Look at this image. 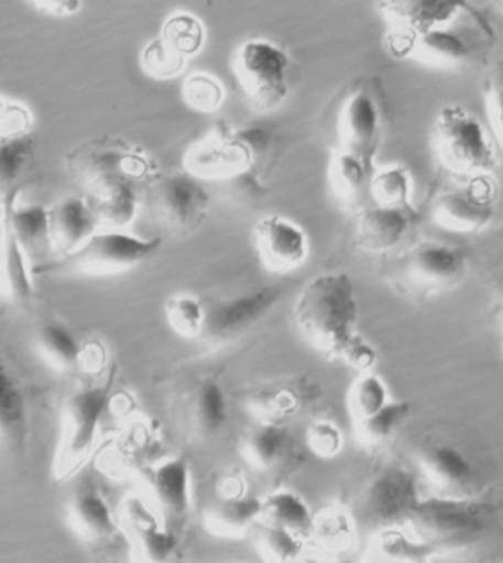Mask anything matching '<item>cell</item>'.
<instances>
[{
    "mask_svg": "<svg viewBox=\"0 0 503 563\" xmlns=\"http://www.w3.org/2000/svg\"><path fill=\"white\" fill-rule=\"evenodd\" d=\"M358 320L356 286L342 271L310 278L293 307V321L302 338L331 360L358 333Z\"/></svg>",
    "mask_w": 503,
    "mask_h": 563,
    "instance_id": "1",
    "label": "cell"
},
{
    "mask_svg": "<svg viewBox=\"0 0 503 563\" xmlns=\"http://www.w3.org/2000/svg\"><path fill=\"white\" fill-rule=\"evenodd\" d=\"M417 465L435 496L475 499L488 486L489 473L481 453L470 440L450 431L424 440Z\"/></svg>",
    "mask_w": 503,
    "mask_h": 563,
    "instance_id": "2",
    "label": "cell"
},
{
    "mask_svg": "<svg viewBox=\"0 0 503 563\" xmlns=\"http://www.w3.org/2000/svg\"><path fill=\"white\" fill-rule=\"evenodd\" d=\"M408 523L417 539L436 553L449 552L479 543L492 530L493 509L479 497L431 496L419 499Z\"/></svg>",
    "mask_w": 503,
    "mask_h": 563,
    "instance_id": "3",
    "label": "cell"
},
{
    "mask_svg": "<svg viewBox=\"0 0 503 563\" xmlns=\"http://www.w3.org/2000/svg\"><path fill=\"white\" fill-rule=\"evenodd\" d=\"M112 375L99 384L73 391L61 409L59 438L54 456V478H72L89 461L105 410L111 399Z\"/></svg>",
    "mask_w": 503,
    "mask_h": 563,
    "instance_id": "4",
    "label": "cell"
},
{
    "mask_svg": "<svg viewBox=\"0 0 503 563\" xmlns=\"http://www.w3.org/2000/svg\"><path fill=\"white\" fill-rule=\"evenodd\" d=\"M265 130L217 125L186 152L185 169L200 180L229 181L247 176L269 151Z\"/></svg>",
    "mask_w": 503,
    "mask_h": 563,
    "instance_id": "5",
    "label": "cell"
},
{
    "mask_svg": "<svg viewBox=\"0 0 503 563\" xmlns=\"http://www.w3.org/2000/svg\"><path fill=\"white\" fill-rule=\"evenodd\" d=\"M431 147L444 168L457 176H483L496 163L484 125L458 104H448L437 113L431 125Z\"/></svg>",
    "mask_w": 503,
    "mask_h": 563,
    "instance_id": "6",
    "label": "cell"
},
{
    "mask_svg": "<svg viewBox=\"0 0 503 563\" xmlns=\"http://www.w3.org/2000/svg\"><path fill=\"white\" fill-rule=\"evenodd\" d=\"M490 37L492 30L488 21L470 7L450 23L419 34L396 47L392 55L411 58L431 68H461L480 58Z\"/></svg>",
    "mask_w": 503,
    "mask_h": 563,
    "instance_id": "7",
    "label": "cell"
},
{
    "mask_svg": "<svg viewBox=\"0 0 503 563\" xmlns=\"http://www.w3.org/2000/svg\"><path fill=\"white\" fill-rule=\"evenodd\" d=\"M161 246V238L143 239L124 230L100 229L77 251L61 256L59 264L47 265L39 273L47 269L80 277H111L151 260Z\"/></svg>",
    "mask_w": 503,
    "mask_h": 563,
    "instance_id": "8",
    "label": "cell"
},
{
    "mask_svg": "<svg viewBox=\"0 0 503 563\" xmlns=\"http://www.w3.org/2000/svg\"><path fill=\"white\" fill-rule=\"evenodd\" d=\"M209 194L203 180L186 169L153 174L140 190V208L146 209L153 224L170 234H187L204 220Z\"/></svg>",
    "mask_w": 503,
    "mask_h": 563,
    "instance_id": "9",
    "label": "cell"
},
{
    "mask_svg": "<svg viewBox=\"0 0 503 563\" xmlns=\"http://www.w3.org/2000/svg\"><path fill=\"white\" fill-rule=\"evenodd\" d=\"M419 499L418 477L414 471L402 465L386 466L362 488L352 517L357 528L364 531L401 527L409 522Z\"/></svg>",
    "mask_w": 503,
    "mask_h": 563,
    "instance_id": "10",
    "label": "cell"
},
{
    "mask_svg": "<svg viewBox=\"0 0 503 563\" xmlns=\"http://www.w3.org/2000/svg\"><path fill=\"white\" fill-rule=\"evenodd\" d=\"M233 68L240 89L255 111H274L287 99L291 58L283 47L264 38H252L239 46Z\"/></svg>",
    "mask_w": 503,
    "mask_h": 563,
    "instance_id": "11",
    "label": "cell"
},
{
    "mask_svg": "<svg viewBox=\"0 0 503 563\" xmlns=\"http://www.w3.org/2000/svg\"><path fill=\"white\" fill-rule=\"evenodd\" d=\"M466 274V255L459 249L422 243L396 257L391 279L401 294L424 299L453 289Z\"/></svg>",
    "mask_w": 503,
    "mask_h": 563,
    "instance_id": "12",
    "label": "cell"
},
{
    "mask_svg": "<svg viewBox=\"0 0 503 563\" xmlns=\"http://www.w3.org/2000/svg\"><path fill=\"white\" fill-rule=\"evenodd\" d=\"M384 126L383 109L369 87H356L345 96L336 120V151L347 152L374 165Z\"/></svg>",
    "mask_w": 503,
    "mask_h": 563,
    "instance_id": "13",
    "label": "cell"
},
{
    "mask_svg": "<svg viewBox=\"0 0 503 563\" xmlns=\"http://www.w3.org/2000/svg\"><path fill=\"white\" fill-rule=\"evenodd\" d=\"M375 8L386 24V46L392 52L419 34L450 23L470 5L468 0H375Z\"/></svg>",
    "mask_w": 503,
    "mask_h": 563,
    "instance_id": "14",
    "label": "cell"
},
{
    "mask_svg": "<svg viewBox=\"0 0 503 563\" xmlns=\"http://www.w3.org/2000/svg\"><path fill=\"white\" fill-rule=\"evenodd\" d=\"M153 508L166 519L185 518L192 508L190 464L185 456H166L138 473Z\"/></svg>",
    "mask_w": 503,
    "mask_h": 563,
    "instance_id": "15",
    "label": "cell"
},
{
    "mask_svg": "<svg viewBox=\"0 0 503 563\" xmlns=\"http://www.w3.org/2000/svg\"><path fill=\"white\" fill-rule=\"evenodd\" d=\"M253 244L262 266L274 274L292 273L308 260V234L282 216L262 218L253 227Z\"/></svg>",
    "mask_w": 503,
    "mask_h": 563,
    "instance_id": "16",
    "label": "cell"
},
{
    "mask_svg": "<svg viewBox=\"0 0 503 563\" xmlns=\"http://www.w3.org/2000/svg\"><path fill=\"white\" fill-rule=\"evenodd\" d=\"M65 521L73 534L94 552L116 543L120 531L107 499L94 483L74 488L65 505Z\"/></svg>",
    "mask_w": 503,
    "mask_h": 563,
    "instance_id": "17",
    "label": "cell"
},
{
    "mask_svg": "<svg viewBox=\"0 0 503 563\" xmlns=\"http://www.w3.org/2000/svg\"><path fill=\"white\" fill-rule=\"evenodd\" d=\"M278 300V291L260 289L234 298L220 300L207 308L203 335L214 342H226L260 321Z\"/></svg>",
    "mask_w": 503,
    "mask_h": 563,
    "instance_id": "18",
    "label": "cell"
},
{
    "mask_svg": "<svg viewBox=\"0 0 503 563\" xmlns=\"http://www.w3.org/2000/svg\"><path fill=\"white\" fill-rule=\"evenodd\" d=\"M356 244L361 251L384 253L395 249L408 233L413 209L365 205L357 212Z\"/></svg>",
    "mask_w": 503,
    "mask_h": 563,
    "instance_id": "19",
    "label": "cell"
},
{
    "mask_svg": "<svg viewBox=\"0 0 503 563\" xmlns=\"http://www.w3.org/2000/svg\"><path fill=\"white\" fill-rule=\"evenodd\" d=\"M494 217L492 200L475 190L446 191L433 202V222L452 233H477Z\"/></svg>",
    "mask_w": 503,
    "mask_h": 563,
    "instance_id": "20",
    "label": "cell"
},
{
    "mask_svg": "<svg viewBox=\"0 0 503 563\" xmlns=\"http://www.w3.org/2000/svg\"><path fill=\"white\" fill-rule=\"evenodd\" d=\"M33 268L3 212L0 227V299L14 308H29L33 299Z\"/></svg>",
    "mask_w": 503,
    "mask_h": 563,
    "instance_id": "21",
    "label": "cell"
},
{
    "mask_svg": "<svg viewBox=\"0 0 503 563\" xmlns=\"http://www.w3.org/2000/svg\"><path fill=\"white\" fill-rule=\"evenodd\" d=\"M121 523L130 536L134 554L142 561L164 562L177 549V537L170 528L160 526L142 501L131 499L122 506Z\"/></svg>",
    "mask_w": 503,
    "mask_h": 563,
    "instance_id": "22",
    "label": "cell"
},
{
    "mask_svg": "<svg viewBox=\"0 0 503 563\" xmlns=\"http://www.w3.org/2000/svg\"><path fill=\"white\" fill-rule=\"evenodd\" d=\"M50 234L54 253L61 256L77 251L99 230L98 221L85 196H67L47 209Z\"/></svg>",
    "mask_w": 503,
    "mask_h": 563,
    "instance_id": "23",
    "label": "cell"
},
{
    "mask_svg": "<svg viewBox=\"0 0 503 563\" xmlns=\"http://www.w3.org/2000/svg\"><path fill=\"white\" fill-rule=\"evenodd\" d=\"M3 212L7 213L8 220L11 222L12 231L32 265L33 273H39L45 268L51 253H54L47 209L41 205L17 208L11 203L3 208Z\"/></svg>",
    "mask_w": 503,
    "mask_h": 563,
    "instance_id": "24",
    "label": "cell"
},
{
    "mask_svg": "<svg viewBox=\"0 0 503 563\" xmlns=\"http://www.w3.org/2000/svg\"><path fill=\"white\" fill-rule=\"evenodd\" d=\"M229 417V401L225 388L214 378L196 384L185 399L187 426L199 438H212L225 427Z\"/></svg>",
    "mask_w": 503,
    "mask_h": 563,
    "instance_id": "25",
    "label": "cell"
},
{
    "mask_svg": "<svg viewBox=\"0 0 503 563\" xmlns=\"http://www.w3.org/2000/svg\"><path fill=\"white\" fill-rule=\"evenodd\" d=\"M28 438V401L11 369L0 361V446L21 452Z\"/></svg>",
    "mask_w": 503,
    "mask_h": 563,
    "instance_id": "26",
    "label": "cell"
},
{
    "mask_svg": "<svg viewBox=\"0 0 503 563\" xmlns=\"http://www.w3.org/2000/svg\"><path fill=\"white\" fill-rule=\"evenodd\" d=\"M34 355L56 374H74L83 364V347L72 331L59 322L42 325L33 338Z\"/></svg>",
    "mask_w": 503,
    "mask_h": 563,
    "instance_id": "27",
    "label": "cell"
},
{
    "mask_svg": "<svg viewBox=\"0 0 503 563\" xmlns=\"http://www.w3.org/2000/svg\"><path fill=\"white\" fill-rule=\"evenodd\" d=\"M262 500L252 496L226 495L214 501L205 514V527L214 536L240 537L261 518Z\"/></svg>",
    "mask_w": 503,
    "mask_h": 563,
    "instance_id": "28",
    "label": "cell"
},
{
    "mask_svg": "<svg viewBox=\"0 0 503 563\" xmlns=\"http://www.w3.org/2000/svg\"><path fill=\"white\" fill-rule=\"evenodd\" d=\"M374 165L364 163L347 152H332L330 161V185L332 194L348 209L360 211L365 205L362 199L370 195V183L373 178Z\"/></svg>",
    "mask_w": 503,
    "mask_h": 563,
    "instance_id": "29",
    "label": "cell"
},
{
    "mask_svg": "<svg viewBox=\"0 0 503 563\" xmlns=\"http://www.w3.org/2000/svg\"><path fill=\"white\" fill-rule=\"evenodd\" d=\"M260 521L287 528L305 540L313 536L315 515L299 495L280 490L262 499Z\"/></svg>",
    "mask_w": 503,
    "mask_h": 563,
    "instance_id": "30",
    "label": "cell"
},
{
    "mask_svg": "<svg viewBox=\"0 0 503 563\" xmlns=\"http://www.w3.org/2000/svg\"><path fill=\"white\" fill-rule=\"evenodd\" d=\"M288 446L286 429L278 422L265 421L253 426L244 435L242 453L244 460L260 471H270L283 460Z\"/></svg>",
    "mask_w": 503,
    "mask_h": 563,
    "instance_id": "31",
    "label": "cell"
},
{
    "mask_svg": "<svg viewBox=\"0 0 503 563\" xmlns=\"http://www.w3.org/2000/svg\"><path fill=\"white\" fill-rule=\"evenodd\" d=\"M33 158V142L25 135H15L0 142V205L8 207L15 199L21 181Z\"/></svg>",
    "mask_w": 503,
    "mask_h": 563,
    "instance_id": "32",
    "label": "cell"
},
{
    "mask_svg": "<svg viewBox=\"0 0 503 563\" xmlns=\"http://www.w3.org/2000/svg\"><path fill=\"white\" fill-rule=\"evenodd\" d=\"M411 412L409 401L391 400L371 417L358 419L357 438L369 448L382 446L395 435Z\"/></svg>",
    "mask_w": 503,
    "mask_h": 563,
    "instance_id": "33",
    "label": "cell"
},
{
    "mask_svg": "<svg viewBox=\"0 0 503 563\" xmlns=\"http://www.w3.org/2000/svg\"><path fill=\"white\" fill-rule=\"evenodd\" d=\"M435 553L430 545L411 540L397 527L374 532L370 552L378 561L387 562H424Z\"/></svg>",
    "mask_w": 503,
    "mask_h": 563,
    "instance_id": "34",
    "label": "cell"
},
{
    "mask_svg": "<svg viewBox=\"0 0 503 563\" xmlns=\"http://www.w3.org/2000/svg\"><path fill=\"white\" fill-rule=\"evenodd\" d=\"M413 180L408 169L391 165L373 174L370 183V198L383 207L413 209L411 203Z\"/></svg>",
    "mask_w": 503,
    "mask_h": 563,
    "instance_id": "35",
    "label": "cell"
},
{
    "mask_svg": "<svg viewBox=\"0 0 503 563\" xmlns=\"http://www.w3.org/2000/svg\"><path fill=\"white\" fill-rule=\"evenodd\" d=\"M165 320L181 338L196 339L204 334L207 307L194 295H174L166 300Z\"/></svg>",
    "mask_w": 503,
    "mask_h": 563,
    "instance_id": "36",
    "label": "cell"
},
{
    "mask_svg": "<svg viewBox=\"0 0 503 563\" xmlns=\"http://www.w3.org/2000/svg\"><path fill=\"white\" fill-rule=\"evenodd\" d=\"M160 37L176 54L189 59L190 56L203 49L205 29L203 23L190 12H177L165 21Z\"/></svg>",
    "mask_w": 503,
    "mask_h": 563,
    "instance_id": "37",
    "label": "cell"
},
{
    "mask_svg": "<svg viewBox=\"0 0 503 563\" xmlns=\"http://www.w3.org/2000/svg\"><path fill=\"white\" fill-rule=\"evenodd\" d=\"M357 523L352 514L347 510L331 506L324 509L321 514L315 515L314 531L310 539H315L324 548L338 550L348 548L351 543Z\"/></svg>",
    "mask_w": 503,
    "mask_h": 563,
    "instance_id": "38",
    "label": "cell"
},
{
    "mask_svg": "<svg viewBox=\"0 0 503 563\" xmlns=\"http://www.w3.org/2000/svg\"><path fill=\"white\" fill-rule=\"evenodd\" d=\"M261 522L258 545L262 556L270 562H292L304 550V539L287 528Z\"/></svg>",
    "mask_w": 503,
    "mask_h": 563,
    "instance_id": "39",
    "label": "cell"
},
{
    "mask_svg": "<svg viewBox=\"0 0 503 563\" xmlns=\"http://www.w3.org/2000/svg\"><path fill=\"white\" fill-rule=\"evenodd\" d=\"M349 409L358 419L371 417L391 401L383 378L373 373H362L349 391Z\"/></svg>",
    "mask_w": 503,
    "mask_h": 563,
    "instance_id": "40",
    "label": "cell"
},
{
    "mask_svg": "<svg viewBox=\"0 0 503 563\" xmlns=\"http://www.w3.org/2000/svg\"><path fill=\"white\" fill-rule=\"evenodd\" d=\"M183 98L195 111L216 112L225 102L226 93L220 80L208 73H195L183 86Z\"/></svg>",
    "mask_w": 503,
    "mask_h": 563,
    "instance_id": "41",
    "label": "cell"
},
{
    "mask_svg": "<svg viewBox=\"0 0 503 563\" xmlns=\"http://www.w3.org/2000/svg\"><path fill=\"white\" fill-rule=\"evenodd\" d=\"M187 59L176 54L161 41V37L153 38L144 47L142 65L149 76L156 78H172L178 76L186 67Z\"/></svg>",
    "mask_w": 503,
    "mask_h": 563,
    "instance_id": "42",
    "label": "cell"
},
{
    "mask_svg": "<svg viewBox=\"0 0 503 563\" xmlns=\"http://www.w3.org/2000/svg\"><path fill=\"white\" fill-rule=\"evenodd\" d=\"M306 446L319 460H332L342 452L345 438L336 422L319 419L306 430Z\"/></svg>",
    "mask_w": 503,
    "mask_h": 563,
    "instance_id": "43",
    "label": "cell"
},
{
    "mask_svg": "<svg viewBox=\"0 0 503 563\" xmlns=\"http://www.w3.org/2000/svg\"><path fill=\"white\" fill-rule=\"evenodd\" d=\"M343 364H347L349 368L358 371V373H370L373 366L378 364L379 355L378 351L373 347V344L367 342L360 333L353 334L352 339L335 357Z\"/></svg>",
    "mask_w": 503,
    "mask_h": 563,
    "instance_id": "44",
    "label": "cell"
},
{
    "mask_svg": "<svg viewBox=\"0 0 503 563\" xmlns=\"http://www.w3.org/2000/svg\"><path fill=\"white\" fill-rule=\"evenodd\" d=\"M484 102L494 142L503 151V71L489 78Z\"/></svg>",
    "mask_w": 503,
    "mask_h": 563,
    "instance_id": "45",
    "label": "cell"
},
{
    "mask_svg": "<svg viewBox=\"0 0 503 563\" xmlns=\"http://www.w3.org/2000/svg\"><path fill=\"white\" fill-rule=\"evenodd\" d=\"M36 10L55 16L74 15L81 7V0H29Z\"/></svg>",
    "mask_w": 503,
    "mask_h": 563,
    "instance_id": "46",
    "label": "cell"
},
{
    "mask_svg": "<svg viewBox=\"0 0 503 563\" xmlns=\"http://www.w3.org/2000/svg\"><path fill=\"white\" fill-rule=\"evenodd\" d=\"M499 7H501V10L503 11V0H497Z\"/></svg>",
    "mask_w": 503,
    "mask_h": 563,
    "instance_id": "47",
    "label": "cell"
},
{
    "mask_svg": "<svg viewBox=\"0 0 503 563\" xmlns=\"http://www.w3.org/2000/svg\"><path fill=\"white\" fill-rule=\"evenodd\" d=\"M502 312H503V307H502Z\"/></svg>",
    "mask_w": 503,
    "mask_h": 563,
    "instance_id": "48",
    "label": "cell"
}]
</instances>
